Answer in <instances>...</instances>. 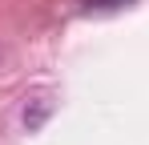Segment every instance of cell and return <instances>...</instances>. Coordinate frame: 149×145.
I'll use <instances>...</instances> for the list:
<instances>
[{"label":"cell","instance_id":"obj_1","mask_svg":"<svg viewBox=\"0 0 149 145\" xmlns=\"http://www.w3.org/2000/svg\"><path fill=\"white\" fill-rule=\"evenodd\" d=\"M49 113H52V97H36L32 105H24V129H28V133L40 129V125L49 121Z\"/></svg>","mask_w":149,"mask_h":145},{"label":"cell","instance_id":"obj_2","mask_svg":"<svg viewBox=\"0 0 149 145\" xmlns=\"http://www.w3.org/2000/svg\"><path fill=\"white\" fill-rule=\"evenodd\" d=\"M109 4H121V0H109Z\"/></svg>","mask_w":149,"mask_h":145}]
</instances>
